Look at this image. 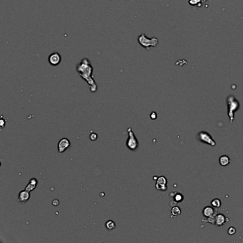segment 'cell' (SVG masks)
I'll list each match as a JSON object with an SVG mask.
<instances>
[{
  "label": "cell",
  "instance_id": "obj_1",
  "mask_svg": "<svg viewBox=\"0 0 243 243\" xmlns=\"http://www.w3.org/2000/svg\"><path fill=\"white\" fill-rule=\"evenodd\" d=\"M76 71L79 76L88 83L90 91L91 93L96 92L98 90V85L93 77L94 69L91 65V61L88 58H83L76 65Z\"/></svg>",
  "mask_w": 243,
  "mask_h": 243
},
{
  "label": "cell",
  "instance_id": "obj_2",
  "mask_svg": "<svg viewBox=\"0 0 243 243\" xmlns=\"http://www.w3.org/2000/svg\"><path fill=\"white\" fill-rule=\"evenodd\" d=\"M227 115L229 118V123L232 124L235 118V113L240 108V103L232 96H229L227 99Z\"/></svg>",
  "mask_w": 243,
  "mask_h": 243
},
{
  "label": "cell",
  "instance_id": "obj_3",
  "mask_svg": "<svg viewBox=\"0 0 243 243\" xmlns=\"http://www.w3.org/2000/svg\"><path fill=\"white\" fill-rule=\"evenodd\" d=\"M138 41L141 46L145 49H149L150 47H155L158 43V40L156 38H148L145 34H141L138 38Z\"/></svg>",
  "mask_w": 243,
  "mask_h": 243
},
{
  "label": "cell",
  "instance_id": "obj_4",
  "mask_svg": "<svg viewBox=\"0 0 243 243\" xmlns=\"http://www.w3.org/2000/svg\"><path fill=\"white\" fill-rule=\"evenodd\" d=\"M202 214L207 220H203V223H210L212 225H214L215 217L217 215V211L214 209L213 207L206 206L202 210Z\"/></svg>",
  "mask_w": 243,
  "mask_h": 243
},
{
  "label": "cell",
  "instance_id": "obj_5",
  "mask_svg": "<svg viewBox=\"0 0 243 243\" xmlns=\"http://www.w3.org/2000/svg\"><path fill=\"white\" fill-rule=\"evenodd\" d=\"M128 137L126 141V147L130 151H135L138 148V141L137 138L135 136L134 133H133V130H132L131 128H128Z\"/></svg>",
  "mask_w": 243,
  "mask_h": 243
},
{
  "label": "cell",
  "instance_id": "obj_6",
  "mask_svg": "<svg viewBox=\"0 0 243 243\" xmlns=\"http://www.w3.org/2000/svg\"><path fill=\"white\" fill-rule=\"evenodd\" d=\"M198 139L202 143L210 145V146L214 147L216 145V142L214 140L213 138L212 137L209 133L206 131H200L198 134Z\"/></svg>",
  "mask_w": 243,
  "mask_h": 243
},
{
  "label": "cell",
  "instance_id": "obj_7",
  "mask_svg": "<svg viewBox=\"0 0 243 243\" xmlns=\"http://www.w3.org/2000/svg\"><path fill=\"white\" fill-rule=\"evenodd\" d=\"M168 180L165 176H160L157 178L155 183V188L160 191H166L168 189L167 187Z\"/></svg>",
  "mask_w": 243,
  "mask_h": 243
},
{
  "label": "cell",
  "instance_id": "obj_8",
  "mask_svg": "<svg viewBox=\"0 0 243 243\" xmlns=\"http://www.w3.org/2000/svg\"><path fill=\"white\" fill-rule=\"evenodd\" d=\"M70 146H71L70 141L68 138H63L58 143V152L59 153H62L65 152Z\"/></svg>",
  "mask_w": 243,
  "mask_h": 243
},
{
  "label": "cell",
  "instance_id": "obj_9",
  "mask_svg": "<svg viewBox=\"0 0 243 243\" xmlns=\"http://www.w3.org/2000/svg\"><path fill=\"white\" fill-rule=\"evenodd\" d=\"M48 61H49V63L51 65L53 66V67H56L61 63V56L58 52H53L49 56Z\"/></svg>",
  "mask_w": 243,
  "mask_h": 243
},
{
  "label": "cell",
  "instance_id": "obj_10",
  "mask_svg": "<svg viewBox=\"0 0 243 243\" xmlns=\"http://www.w3.org/2000/svg\"><path fill=\"white\" fill-rule=\"evenodd\" d=\"M30 192L27 190H22L19 192V195H18V201L20 202L21 203H25L27 202L30 198Z\"/></svg>",
  "mask_w": 243,
  "mask_h": 243
},
{
  "label": "cell",
  "instance_id": "obj_11",
  "mask_svg": "<svg viewBox=\"0 0 243 243\" xmlns=\"http://www.w3.org/2000/svg\"><path fill=\"white\" fill-rule=\"evenodd\" d=\"M226 222H228V219L225 217L223 214L218 213L215 217V223L214 225L218 227H222Z\"/></svg>",
  "mask_w": 243,
  "mask_h": 243
},
{
  "label": "cell",
  "instance_id": "obj_12",
  "mask_svg": "<svg viewBox=\"0 0 243 243\" xmlns=\"http://www.w3.org/2000/svg\"><path fill=\"white\" fill-rule=\"evenodd\" d=\"M230 162L231 160L230 158H229V157L226 155H221V156L220 157V158H219V163H220V164L222 166H224V167L225 166H228L229 163H230Z\"/></svg>",
  "mask_w": 243,
  "mask_h": 243
},
{
  "label": "cell",
  "instance_id": "obj_13",
  "mask_svg": "<svg viewBox=\"0 0 243 243\" xmlns=\"http://www.w3.org/2000/svg\"><path fill=\"white\" fill-rule=\"evenodd\" d=\"M184 200V196L181 193H175V195L173 196V201L175 202V203H179V202H181L183 200Z\"/></svg>",
  "mask_w": 243,
  "mask_h": 243
},
{
  "label": "cell",
  "instance_id": "obj_14",
  "mask_svg": "<svg viewBox=\"0 0 243 243\" xmlns=\"http://www.w3.org/2000/svg\"><path fill=\"white\" fill-rule=\"evenodd\" d=\"M181 214V210L178 206H173L171 209V217H177Z\"/></svg>",
  "mask_w": 243,
  "mask_h": 243
},
{
  "label": "cell",
  "instance_id": "obj_15",
  "mask_svg": "<svg viewBox=\"0 0 243 243\" xmlns=\"http://www.w3.org/2000/svg\"><path fill=\"white\" fill-rule=\"evenodd\" d=\"M105 226H106V229H107L108 230L111 231V230H113V229H115V223L111 220H108V221L106 223V224H105Z\"/></svg>",
  "mask_w": 243,
  "mask_h": 243
},
{
  "label": "cell",
  "instance_id": "obj_16",
  "mask_svg": "<svg viewBox=\"0 0 243 243\" xmlns=\"http://www.w3.org/2000/svg\"><path fill=\"white\" fill-rule=\"evenodd\" d=\"M221 200L218 198H214L211 201V205L214 208H220L221 207Z\"/></svg>",
  "mask_w": 243,
  "mask_h": 243
},
{
  "label": "cell",
  "instance_id": "obj_17",
  "mask_svg": "<svg viewBox=\"0 0 243 243\" xmlns=\"http://www.w3.org/2000/svg\"><path fill=\"white\" fill-rule=\"evenodd\" d=\"M36 187H37V185H33V184H31V183H29V184H28V185L26 186V188H25V190H27V191H29V192H31V191H32V190H34V189L36 188Z\"/></svg>",
  "mask_w": 243,
  "mask_h": 243
},
{
  "label": "cell",
  "instance_id": "obj_18",
  "mask_svg": "<svg viewBox=\"0 0 243 243\" xmlns=\"http://www.w3.org/2000/svg\"><path fill=\"white\" fill-rule=\"evenodd\" d=\"M227 233L229 235H233L236 233V229L234 227H229V229H227Z\"/></svg>",
  "mask_w": 243,
  "mask_h": 243
},
{
  "label": "cell",
  "instance_id": "obj_19",
  "mask_svg": "<svg viewBox=\"0 0 243 243\" xmlns=\"http://www.w3.org/2000/svg\"><path fill=\"white\" fill-rule=\"evenodd\" d=\"M89 138H90V139H91V141H95L98 138V135L95 133H91V134H90Z\"/></svg>",
  "mask_w": 243,
  "mask_h": 243
},
{
  "label": "cell",
  "instance_id": "obj_20",
  "mask_svg": "<svg viewBox=\"0 0 243 243\" xmlns=\"http://www.w3.org/2000/svg\"><path fill=\"white\" fill-rule=\"evenodd\" d=\"M29 183L35 185H37V184H38V181H37V180L36 179V178H31L29 181Z\"/></svg>",
  "mask_w": 243,
  "mask_h": 243
},
{
  "label": "cell",
  "instance_id": "obj_21",
  "mask_svg": "<svg viewBox=\"0 0 243 243\" xmlns=\"http://www.w3.org/2000/svg\"><path fill=\"white\" fill-rule=\"evenodd\" d=\"M150 117H151V118L152 120H155V119H156V118H157V114H156V113H155V111H153L152 113H151V115H150Z\"/></svg>",
  "mask_w": 243,
  "mask_h": 243
},
{
  "label": "cell",
  "instance_id": "obj_22",
  "mask_svg": "<svg viewBox=\"0 0 243 243\" xmlns=\"http://www.w3.org/2000/svg\"><path fill=\"white\" fill-rule=\"evenodd\" d=\"M0 126H1V128H4V126H5V121L4 119L1 118V121H0Z\"/></svg>",
  "mask_w": 243,
  "mask_h": 243
},
{
  "label": "cell",
  "instance_id": "obj_23",
  "mask_svg": "<svg viewBox=\"0 0 243 243\" xmlns=\"http://www.w3.org/2000/svg\"><path fill=\"white\" fill-rule=\"evenodd\" d=\"M52 203H53V205H54V206H57V205H59V201L56 199V200H54L52 201Z\"/></svg>",
  "mask_w": 243,
  "mask_h": 243
}]
</instances>
